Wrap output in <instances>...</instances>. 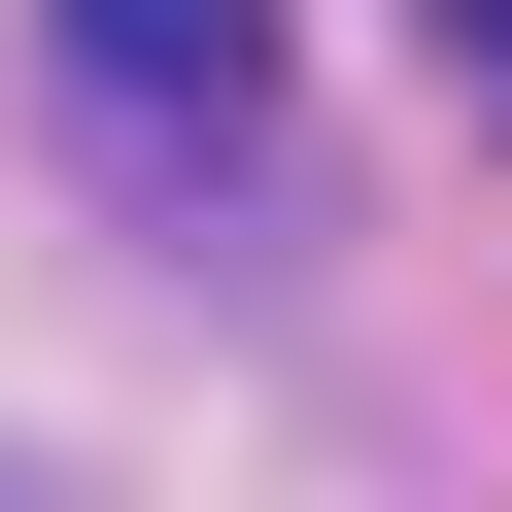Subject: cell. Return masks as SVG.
<instances>
[{
  "label": "cell",
  "instance_id": "cell-2",
  "mask_svg": "<svg viewBox=\"0 0 512 512\" xmlns=\"http://www.w3.org/2000/svg\"><path fill=\"white\" fill-rule=\"evenodd\" d=\"M444 35H512V0H444Z\"/></svg>",
  "mask_w": 512,
  "mask_h": 512
},
{
  "label": "cell",
  "instance_id": "cell-1",
  "mask_svg": "<svg viewBox=\"0 0 512 512\" xmlns=\"http://www.w3.org/2000/svg\"><path fill=\"white\" fill-rule=\"evenodd\" d=\"M69 69H103V103H205V137H239V103H274V0H69Z\"/></svg>",
  "mask_w": 512,
  "mask_h": 512
}]
</instances>
